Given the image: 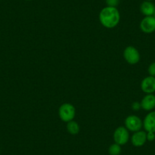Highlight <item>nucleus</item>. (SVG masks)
Listing matches in <instances>:
<instances>
[{
    "label": "nucleus",
    "mask_w": 155,
    "mask_h": 155,
    "mask_svg": "<svg viewBox=\"0 0 155 155\" xmlns=\"http://www.w3.org/2000/svg\"><path fill=\"white\" fill-rule=\"evenodd\" d=\"M99 20L101 25L105 27V28H115L120 23V12L116 8V7H105L100 12Z\"/></svg>",
    "instance_id": "f257e3e1"
},
{
    "label": "nucleus",
    "mask_w": 155,
    "mask_h": 155,
    "mask_svg": "<svg viewBox=\"0 0 155 155\" xmlns=\"http://www.w3.org/2000/svg\"><path fill=\"white\" fill-rule=\"evenodd\" d=\"M59 116L62 121L68 123L74 120L75 116V108L71 104L68 103L63 104L59 107Z\"/></svg>",
    "instance_id": "f03ea898"
},
{
    "label": "nucleus",
    "mask_w": 155,
    "mask_h": 155,
    "mask_svg": "<svg viewBox=\"0 0 155 155\" xmlns=\"http://www.w3.org/2000/svg\"><path fill=\"white\" fill-rule=\"evenodd\" d=\"M125 127L131 132H138L143 127V121L138 116L131 115L125 120Z\"/></svg>",
    "instance_id": "7ed1b4c3"
},
{
    "label": "nucleus",
    "mask_w": 155,
    "mask_h": 155,
    "mask_svg": "<svg viewBox=\"0 0 155 155\" xmlns=\"http://www.w3.org/2000/svg\"><path fill=\"white\" fill-rule=\"evenodd\" d=\"M113 139L116 144L121 146L124 145L129 140V130L125 126H120L113 133Z\"/></svg>",
    "instance_id": "20e7f679"
},
{
    "label": "nucleus",
    "mask_w": 155,
    "mask_h": 155,
    "mask_svg": "<svg viewBox=\"0 0 155 155\" xmlns=\"http://www.w3.org/2000/svg\"><path fill=\"white\" fill-rule=\"evenodd\" d=\"M123 56L126 62L131 65L137 64L140 60V53L135 47L129 46L125 49Z\"/></svg>",
    "instance_id": "39448f33"
},
{
    "label": "nucleus",
    "mask_w": 155,
    "mask_h": 155,
    "mask_svg": "<svg viewBox=\"0 0 155 155\" xmlns=\"http://www.w3.org/2000/svg\"><path fill=\"white\" fill-rule=\"evenodd\" d=\"M140 28L145 34H151L155 31V18L146 16L140 23Z\"/></svg>",
    "instance_id": "423d86ee"
},
{
    "label": "nucleus",
    "mask_w": 155,
    "mask_h": 155,
    "mask_svg": "<svg viewBox=\"0 0 155 155\" xmlns=\"http://www.w3.org/2000/svg\"><path fill=\"white\" fill-rule=\"evenodd\" d=\"M141 88L143 92L148 94L155 92V77L147 76L144 78L141 83Z\"/></svg>",
    "instance_id": "0eeeda50"
},
{
    "label": "nucleus",
    "mask_w": 155,
    "mask_h": 155,
    "mask_svg": "<svg viewBox=\"0 0 155 155\" xmlns=\"http://www.w3.org/2000/svg\"><path fill=\"white\" fill-rule=\"evenodd\" d=\"M143 127L146 132L155 133V111H150L147 113L143 120Z\"/></svg>",
    "instance_id": "6e6552de"
},
{
    "label": "nucleus",
    "mask_w": 155,
    "mask_h": 155,
    "mask_svg": "<svg viewBox=\"0 0 155 155\" xmlns=\"http://www.w3.org/2000/svg\"><path fill=\"white\" fill-rule=\"evenodd\" d=\"M131 141L135 147H141L147 141V132L141 130L134 132Z\"/></svg>",
    "instance_id": "1a4fd4ad"
},
{
    "label": "nucleus",
    "mask_w": 155,
    "mask_h": 155,
    "mask_svg": "<svg viewBox=\"0 0 155 155\" xmlns=\"http://www.w3.org/2000/svg\"><path fill=\"white\" fill-rule=\"evenodd\" d=\"M140 104L141 109L145 111H151L155 108V95L153 94H146Z\"/></svg>",
    "instance_id": "9d476101"
},
{
    "label": "nucleus",
    "mask_w": 155,
    "mask_h": 155,
    "mask_svg": "<svg viewBox=\"0 0 155 155\" xmlns=\"http://www.w3.org/2000/svg\"><path fill=\"white\" fill-rule=\"evenodd\" d=\"M141 12L144 15V16H153V13L155 11V5L154 4L150 1H144L141 3V7H140Z\"/></svg>",
    "instance_id": "9b49d317"
},
{
    "label": "nucleus",
    "mask_w": 155,
    "mask_h": 155,
    "mask_svg": "<svg viewBox=\"0 0 155 155\" xmlns=\"http://www.w3.org/2000/svg\"><path fill=\"white\" fill-rule=\"evenodd\" d=\"M67 130L71 135H77L80 131V126L78 123L71 120L67 124Z\"/></svg>",
    "instance_id": "f8f14e48"
},
{
    "label": "nucleus",
    "mask_w": 155,
    "mask_h": 155,
    "mask_svg": "<svg viewBox=\"0 0 155 155\" xmlns=\"http://www.w3.org/2000/svg\"><path fill=\"white\" fill-rule=\"evenodd\" d=\"M121 145L116 144V143L111 144L109 147V153L110 155H120L121 153Z\"/></svg>",
    "instance_id": "ddd939ff"
},
{
    "label": "nucleus",
    "mask_w": 155,
    "mask_h": 155,
    "mask_svg": "<svg viewBox=\"0 0 155 155\" xmlns=\"http://www.w3.org/2000/svg\"><path fill=\"white\" fill-rule=\"evenodd\" d=\"M147 71H148L149 75L155 77V62H152L149 65Z\"/></svg>",
    "instance_id": "4468645a"
},
{
    "label": "nucleus",
    "mask_w": 155,
    "mask_h": 155,
    "mask_svg": "<svg viewBox=\"0 0 155 155\" xmlns=\"http://www.w3.org/2000/svg\"><path fill=\"white\" fill-rule=\"evenodd\" d=\"M119 2H120V0H106L107 6L116 7L118 5Z\"/></svg>",
    "instance_id": "2eb2a0df"
},
{
    "label": "nucleus",
    "mask_w": 155,
    "mask_h": 155,
    "mask_svg": "<svg viewBox=\"0 0 155 155\" xmlns=\"http://www.w3.org/2000/svg\"><path fill=\"white\" fill-rule=\"evenodd\" d=\"M155 139V133L154 132H147V141H153Z\"/></svg>",
    "instance_id": "dca6fc26"
},
{
    "label": "nucleus",
    "mask_w": 155,
    "mask_h": 155,
    "mask_svg": "<svg viewBox=\"0 0 155 155\" xmlns=\"http://www.w3.org/2000/svg\"><path fill=\"white\" fill-rule=\"evenodd\" d=\"M132 110H135V111H137V110H140V109L141 108V104H139V103H138V102H134L133 104H132Z\"/></svg>",
    "instance_id": "f3484780"
},
{
    "label": "nucleus",
    "mask_w": 155,
    "mask_h": 155,
    "mask_svg": "<svg viewBox=\"0 0 155 155\" xmlns=\"http://www.w3.org/2000/svg\"><path fill=\"white\" fill-rule=\"evenodd\" d=\"M153 17H154V18H155V11H154V13H153Z\"/></svg>",
    "instance_id": "a211bd4d"
},
{
    "label": "nucleus",
    "mask_w": 155,
    "mask_h": 155,
    "mask_svg": "<svg viewBox=\"0 0 155 155\" xmlns=\"http://www.w3.org/2000/svg\"><path fill=\"white\" fill-rule=\"evenodd\" d=\"M145 1H150V2H151V1H153V0H145Z\"/></svg>",
    "instance_id": "6ab92c4d"
},
{
    "label": "nucleus",
    "mask_w": 155,
    "mask_h": 155,
    "mask_svg": "<svg viewBox=\"0 0 155 155\" xmlns=\"http://www.w3.org/2000/svg\"><path fill=\"white\" fill-rule=\"evenodd\" d=\"M26 1H31V0H26Z\"/></svg>",
    "instance_id": "aec40b11"
}]
</instances>
